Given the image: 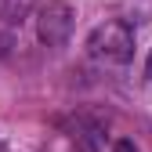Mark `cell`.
Returning <instances> with one entry per match:
<instances>
[{"label":"cell","instance_id":"obj_1","mask_svg":"<svg viewBox=\"0 0 152 152\" xmlns=\"http://www.w3.org/2000/svg\"><path fill=\"white\" fill-rule=\"evenodd\" d=\"M87 51L105 65H127L134 58V29L127 22H102L87 36Z\"/></svg>","mask_w":152,"mask_h":152},{"label":"cell","instance_id":"obj_2","mask_svg":"<svg viewBox=\"0 0 152 152\" xmlns=\"http://www.w3.org/2000/svg\"><path fill=\"white\" fill-rule=\"evenodd\" d=\"M72 26H76V11L65 0H51V4H44L36 11V36L47 47H62L72 36Z\"/></svg>","mask_w":152,"mask_h":152},{"label":"cell","instance_id":"obj_3","mask_svg":"<svg viewBox=\"0 0 152 152\" xmlns=\"http://www.w3.org/2000/svg\"><path fill=\"white\" fill-rule=\"evenodd\" d=\"M33 7H36V0H0V18H7V22H22Z\"/></svg>","mask_w":152,"mask_h":152},{"label":"cell","instance_id":"obj_4","mask_svg":"<svg viewBox=\"0 0 152 152\" xmlns=\"http://www.w3.org/2000/svg\"><path fill=\"white\" fill-rule=\"evenodd\" d=\"M112 152H138V145H134V141H127V138H120L116 145H112Z\"/></svg>","mask_w":152,"mask_h":152},{"label":"cell","instance_id":"obj_5","mask_svg":"<svg viewBox=\"0 0 152 152\" xmlns=\"http://www.w3.org/2000/svg\"><path fill=\"white\" fill-rule=\"evenodd\" d=\"M145 72H148V80H152V51H148V62H145Z\"/></svg>","mask_w":152,"mask_h":152},{"label":"cell","instance_id":"obj_6","mask_svg":"<svg viewBox=\"0 0 152 152\" xmlns=\"http://www.w3.org/2000/svg\"><path fill=\"white\" fill-rule=\"evenodd\" d=\"M0 148H4V145H0Z\"/></svg>","mask_w":152,"mask_h":152}]
</instances>
